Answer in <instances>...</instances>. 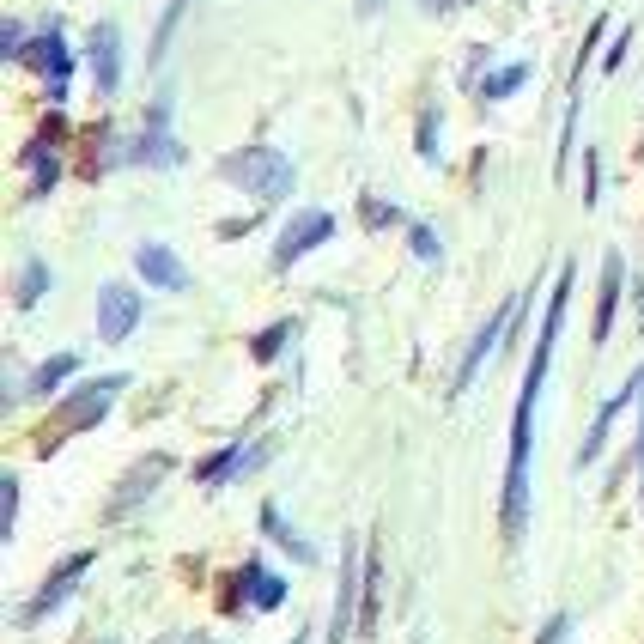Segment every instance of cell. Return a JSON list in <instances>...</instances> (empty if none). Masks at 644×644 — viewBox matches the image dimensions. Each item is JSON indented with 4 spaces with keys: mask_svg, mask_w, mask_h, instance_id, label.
Segmentation results:
<instances>
[{
    "mask_svg": "<svg viewBox=\"0 0 644 644\" xmlns=\"http://www.w3.org/2000/svg\"><path fill=\"white\" fill-rule=\"evenodd\" d=\"M572 280H578V268L566 262V268H559V280H553V298H547V322H541V335H535V347H529V353H541V359H553L559 322H566V304H572Z\"/></svg>",
    "mask_w": 644,
    "mask_h": 644,
    "instance_id": "9a60e30c",
    "label": "cell"
},
{
    "mask_svg": "<svg viewBox=\"0 0 644 644\" xmlns=\"http://www.w3.org/2000/svg\"><path fill=\"white\" fill-rule=\"evenodd\" d=\"M638 395H644V371H632V377H626V389H620L614 401H602V414H596V426L584 432V450H578V468H590V462L602 456V444H608V426L620 420V408H626V401H638Z\"/></svg>",
    "mask_w": 644,
    "mask_h": 644,
    "instance_id": "5bb4252c",
    "label": "cell"
},
{
    "mask_svg": "<svg viewBox=\"0 0 644 644\" xmlns=\"http://www.w3.org/2000/svg\"><path fill=\"white\" fill-rule=\"evenodd\" d=\"M292 644H304V632H298V638H292Z\"/></svg>",
    "mask_w": 644,
    "mask_h": 644,
    "instance_id": "e575fe53",
    "label": "cell"
},
{
    "mask_svg": "<svg viewBox=\"0 0 644 644\" xmlns=\"http://www.w3.org/2000/svg\"><path fill=\"white\" fill-rule=\"evenodd\" d=\"M13 523H19V474L0 480V535H13Z\"/></svg>",
    "mask_w": 644,
    "mask_h": 644,
    "instance_id": "484cf974",
    "label": "cell"
},
{
    "mask_svg": "<svg viewBox=\"0 0 644 644\" xmlns=\"http://www.w3.org/2000/svg\"><path fill=\"white\" fill-rule=\"evenodd\" d=\"M426 13H450V7H462V0H420Z\"/></svg>",
    "mask_w": 644,
    "mask_h": 644,
    "instance_id": "836d02e7",
    "label": "cell"
},
{
    "mask_svg": "<svg viewBox=\"0 0 644 644\" xmlns=\"http://www.w3.org/2000/svg\"><path fill=\"white\" fill-rule=\"evenodd\" d=\"M638 371H644V365H638ZM632 450H638V493H644V395H638V444H632Z\"/></svg>",
    "mask_w": 644,
    "mask_h": 644,
    "instance_id": "d6a6232c",
    "label": "cell"
},
{
    "mask_svg": "<svg viewBox=\"0 0 644 644\" xmlns=\"http://www.w3.org/2000/svg\"><path fill=\"white\" fill-rule=\"evenodd\" d=\"M86 572H92V553H73V559H67L61 572H49V584L37 590V602H25V614H19V620H25V626H37V620H43L49 608H61V602L73 596V584L86 578Z\"/></svg>",
    "mask_w": 644,
    "mask_h": 644,
    "instance_id": "8fae6325",
    "label": "cell"
},
{
    "mask_svg": "<svg viewBox=\"0 0 644 644\" xmlns=\"http://www.w3.org/2000/svg\"><path fill=\"white\" fill-rule=\"evenodd\" d=\"M626 49H632V31H620V37L608 43V55H602V73H620V61H626Z\"/></svg>",
    "mask_w": 644,
    "mask_h": 644,
    "instance_id": "4dcf8cb0",
    "label": "cell"
},
{
    "mask_svg": "<svg viewBox=\"0 0 644 644\" xmlns=\"http://www.w3.org/2000/svg\"><path fill=\"white\" fill-rule=\"evenodd\" d=\"M122 158H128V165H158V171H177V165H183V146L171 140V128H146V134H140Z\"/></svg>",
    "mask_w": 644,
    "mask_h": 644,
    "instance_id": "2e32d148",
    "label": "cell"
},
{
    "mask_svg": "<svg viewBox=\"0 0 644 644\" xmlns=\"http://www.w3.org/2000/svg\"><path fill=\"white\" fill-rule=\"evenodd\" d=\"M566 632H572V614H553V620L541 626V638H535V644H566Z\"/></svg>",
    "mask_w": 644,
    "mask_h": 644,
    "instance_id": "1f68e13d",
    "label": "cell"
},
{
    "mask_svg": "<svg viewBox=\"0 0 644 644\" xmlns=\"http://www.w3.org/2000/svg\"><path fill=\"white\" fill-rule=\"evenodd\" d=\"M25 67H37V73L49 79L55 104L67 98V79H73V49H67L61 25H49V31H37V37H31V49H25Z\"/></svg>",
    "mask_w": 644,
    "mask_h": 644,
    "instance_id": "ba28073f",
    "label": "cell"
},
{
    "mask_svg": "<svg viewBox=\"0 0 644 644\" xmlns=\"http://www.w3.org/2000/svg\"><path fill=\"white\" fill-rule=\"evenodd\" d=\"M620 286H626V262H620V250H608V262H602V298H596V347H602V341H608V329H614Z\"/></svg>",
    "mask_w": 644,
    "mask_h": 644,
    "instance_id": "e0dca14e",
    "label": "cell"
},
{
    "mask_svg": "<svg viewBox=\"0 0 644 644\" xmlns=\"http://www.w3.org/2000/svg\"><path fill=\"white\" fill-rule=\"evenodd\" d=\"M262 529H268V535H274V541H280V547H286V553H292V559H298V566H310V559H316V547H310V541H304V535H292V529H286V517H280V511H274V505H268V511H262Z\"/></svg>",
    "mask_w": 644,
    "mask_h": 644,
    "instance_id": "7402d4cb",
    "label": "cell"
},
{
    "mask_svg": "<svg viewBox=\"0 0 644 644\" xmlns=\"http://www.w3.org/2000/svg\"><path fill=\"white\" fill-rule=\"evenodd\" d=\"M134 322H140V292L134 286H104L98 292V335L116 347L134 335Z\"/></svg>",
    "mask_w": 644,
    "mask_h": 644,
    "instance_id": "9c48e42d",
    "label": "cell"
},
{
    "mask_svg": "<svg viewBox=\"0 0 644 644\" xmlns=\"http://www.w3.org/2000/svg\"><path fill=\"white\" fill-rule=\"evenodd\" d=\"M359 219H365L371 231H383V225L395 219V207H389V201H377V195H365V201H359Z\"/></svg>",
    "mask_w": 644,
    "mask_h": 644,
    "instance_id": "f546056e",
    "label": "cell"
},
{
    "mask_svg": "<svg viewBox=\"0 0 644 644\" xmlns=\"http://www.w3.org/2000/svg\"><path fill=\"white\" fill-rule=\"evenodd\" d=\"M73 371H79V353H55V359H43V365L25 377V395H49V389H61Z\"/></svg>",
    "mask_w": 644,
    "mask_h": 644,
    "instance_id": "ac0fdd59",
    "label": "cell"
},
{
    "mask_svg": "<svg viewBox=\"0 0 644 644\" xmlns=\"http://www.w3.org/2000/svg\"><path fill=\"white\" fill-rule=\"evenodd\" d=\"M55 134H61V116H49V122H43V134L25 146V171H31V189H25V195H31V201H43V195L55 189V177H61V158L49 152V140H55Z\"/></svg>",
    "mask_w": 644,
    "mask_h": 644,
    "instance_id": "4fadbf2b",
    "label": "cell"
},
{
    "mask_svg": "<svg viewBox=\"0 0 644 644\" xmlns=\"http://www.w3.org/2000/svg\"><path fill=\"white\" fill-rule=\"evenodd\" d=\"M134 268H140V280L158 286V292H189V268H183L177 250H165V244H140V250H134Z\"/></svg>",
    "mask_w": 644,
    "mask_h": 644,
    "instance_id": "7c38bea8",
    "label": "cell"
},
{
    "mask_svg": "<svg viewBox=\"0 0 644 644\" xmlns=\"http://www.w3.org/2000/svg\"><path fill=\"white\" fill-rule=\"evenodd\" d=\"M43 292H49V268H43V262L31 256V262L19 268V286H13V304H19V310H31V304H37Z\"/></svg>",
    "mask_w": 644,
    "mask_h": 644,
    "instance_id": "603a6c76",
    "label": "cell"
},
{
    "mask_svg": "<svg viewBox=\"0 0 644 644\" xmlns=\"http://www.w3.org/2000/svg\"><path fill=\"white\" fill-rule=\"evenodd\" d=\"M547 365L541 353H529V371H523V395H517V414H511V468H505V541H523V523H529V450H535V401H541V383H547Z\"/></svg>",
    "mask_w": 644,
    "mask_h": 644,
    "instance_id": "6da1fadb",
    "label": "cell"
},
{
    "mask_svg": "<svg viewBox=\"0 0 644 644\" xmlns=\"http://www.w3.org/2000/svg\"><path fill=\"white\" fill-rule=\"evenodd\" d=\"M86 61H92V79H98V92L110 98L116 86H122V31L104 19V25H92V37H86Z\"/></svg>",
    "mask_w": 644,
    "mask_h": 644,
    "instance_id": "30bf717a",
    "label": "cell"
},
{
    "mask_svg": "<svg viewBox=\"0 0 644 644\" xmlns=\"http://www.w3.org/2000/svg\"><path fill=\"white\" fill-rule=\"evenodd\" d=\"M183 13H189V0H171V7H165V19H158V31H152V61H165V49H171Z\"/></svg>",
    "mask_w": 644,
    "mask_h": 644,
    "instance_id": "d4e9b609",
    "label": "cell"
},
{
    "mask_svg": "<svg viewBox=\"0 0 644 644\" xmlns=\"http://www.w3.org/2000/svg\"><path fill=\"white\" fill-rule=\"evenodd\" d=\"M122 389H128L122 371H116V377H98V383H79V389L67 395V408H61V426H67V432L98 426V420L110 414V395H122Z\"/></svg>",
    "mask_w": 644,
    "mask_h": 644,
    "instance_id": "52a82bcc",
    "label": "cell"
},
{
    "mask_svg": "<svg viewBox=\"0 0 644 644\" xmlns=\"http://www.w3.org/2000/svg\"><path fill=\"white\" fill-rule=\"evenodd\" d=\"M596 195H602V152L590 146L584 152V207H596Z\"/></svg>",
    "mask_w": 644,
    "mask_h": 644,
    "instance_id": "83f0119b",
    "label": "cell"
},
{
    "mask_svg": "<svg viewBox=\"0 0 644 644\" xmlns=\"http://www.w3.org/2000/svg\"><path fill=\"white\" fill-rule=\"evenodd\" d=\"M523 304H529V292H517V298H505L487 322H480V335H474V347L462 353V365H456V383H450V395H468V383L480 377V365H487L493 353H499V341L517 329V322H523Z\"/></svg>",
    "mask_w": 644,
    "mask_h": 644,
    "instance_id": "3957f363",
    "label": "cell"
},
{
    "mask_svg": "<svg viewBox=\"0 0 644 644\" xmlns=\"http://www.w3.org/2000/svg\"><path fill=\"white\" fill-rule=\"evenodd\" d=\"M244 584L256 590V608H262V614H274V608L286 602V584H280L274 572H262V559H250V566H244Z\"/></svg>",
    "mask_w": 644,
    "mask_h": 644,
    "instance_id": "44dd1931",
    "label": "cell"
},
{
    "mask_svg": "<svg viewBox=\"0 0 644 644\" xmlns=\"http://www.w3.org/2000/svg\"><path fill=\"white\" fill-rule=\"evenodd\" d=\"M329 237H335V213H322V207H304L286 231H280V244H274V268L286 274L298 256H310L316 244H329Z\"/></svg>",
    "mask_w": 644,
    "mask_h": 644,
    "instance_id": "5b68a950",
    "label": "cell"
},
{
    "mask_svg": "<svg viewBox=\"0 0 644 644\" xmlns=\"http://www.w3.org/2000/svg\"><path fill=\"white\" fill-rule=\"evenodd\" d=\"M523 86H529V61H511V67H499V73L480 79V98L499 104V98H511V92H523Z\"/></svg>",
    "mask_w": 644,
    "mask_h": 644,
    "instance_id": "ffe728a7",
    "label": "cell"
},
{
    "mask_svg": "<svg viewBox=\"0 0 644 644\" xmlns=\"http://www.w3.org/2000/svg\"><path fill=\"white\" fill-rule=\"evenodd\" d=\"M420 158L438 165V110H420Z\"/></svg>",
    "mask_w": 644,
    "mask_h": 644,
    "instance_id": "f1b7e54d",
    "label": "cell"
},
{
    "mask_svg": "<svg viewBox=\"0 0 644 644\" xmlns=\"http://www.w3.org/2000/svg\"><path fill=\"white\" fill-rule=\"evenodd\" d=\"M25 49H31L25 25H19V19H7V25H0V55H7V61H25Z\"/></svg>",
    "mask_w": 644,
    "mask_h": 644,
    "instance_id": "4316f807",
    "label": "cell"
},
{
    "mask_svg": "<svg viewBox=\"0 0 644 644\" xmlns=\"http://www.w3.org/2000/svg\"><path fill=\"white\" fill-rule=\"evenodd\" d=\"M292 335H298V316H280V322H268V329L250 341V359H256V365H274V359H280V347H286Z\"/></svg>",
    "mask_w": 644,
    "mask_h": 644,
    "instance_id": "d6986e66",
    "label": "cell"
},
{
    "mask_svg": "<svg viewBox=\"0 0 644 644\" xmlns=\"http://www.w3.org/2000/svg\"><path fill=\"white\" fill-rule=\"evenodd\" d=\"M219 177L231 189L256 195V201H286L298 189V165H292L286 152H274V146H237V152H225L219 158Z\"/></svg>",
    "mask_w": 644,
    "mask_h": 644,
    "instance_id": "7a4b0ae2",
    "label": "cell"
},
{
    "mask_svg": "<svg viewBox=\"0 0 644 644\" xmlns=\"http://www.w3.org/2000/svg\"><path fill=\"white\" fill-rule=\"evenodd\" d=\"M171 468H177V462H171L165 450H158V456H140V462H134V468L122 474V487H116V499H110V511H104V517L116 523V517H128V511H140V505L152 499V487H158V480H165Z\"/></svg>",
    "mask_w": 644,
    "mask_h": 644,
    "instance_id": "8992f818",
    "label": "cell"
},
{
    "mask_svg": "<svg viewBox=\"0 0 644 644\" xmlns=\"http://www.w3.org/2000/svg\"><path fill=\"white\" fill-rule=\"evenodd\" d=\"M359 608H365V566H359V547L347 541L341 584H335V614H329V644H347V632H359Z\"/></svg>",
    "mask_w": 644,
    "mask_h": 644,
    "instance_id": "277c9868",
    "label": "cell"
},
{
    "mask_svg": "<svg viewBox=\"0 0 644 644\" xmlns=\"http://www.w3.org/2000/svg\"><path fill=\"white\" fill-rule=\"evenodd\" d=\"M408 250H414V256L426 262V268H438V262H444V244H438V231H432V225H420V219L408 225Z\"/></svg>",
    "mask_w": 644,
    "mask_h": 644,
    "instance_id": "cb8c5ba5",
    "label": "cell"
}]
</instances>
